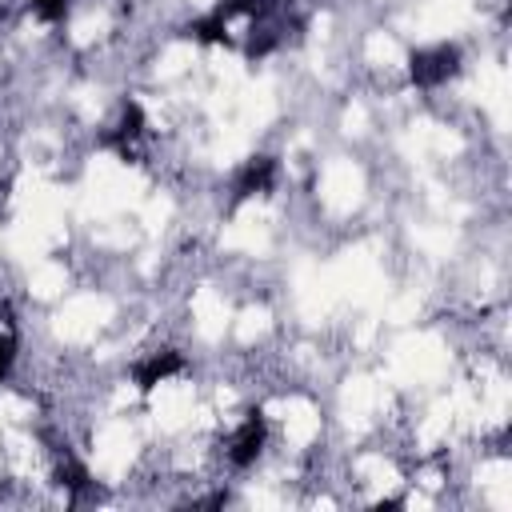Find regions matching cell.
Instances as JSON below:
<instances>
[{
	"label": "cell",
	"instance_id": "1",
	"mask_svg": "<svg viewBox=\"0 0 512 512\" xmlns=\"http://www.w3.org/2000/svg\"><path fill=\"white\" fill-rule=\"evenodd\" d=\"M456 48H448V44H436V48H428V52H416L412 56V80L420 84V88H436V84H444L448 76H456Z\"/></svg>",
	"mask_w": 512,
	"mask_h": 512
},
{
	"label": "cell",
	"instance_id": "2",
	"mask_svg": "<svg viewBox=\"0 0 512 512\" xmlns=\"http://www.w3.org/2000/svg\"><path fill=\"white\" fill-rule=\"evenodd\" d=\"M12 360H16V340L8 332H0V380L12 372Z\"/></svg>",
	"mask_w": 512,
	"mask_h": 512
}]
</instances>
